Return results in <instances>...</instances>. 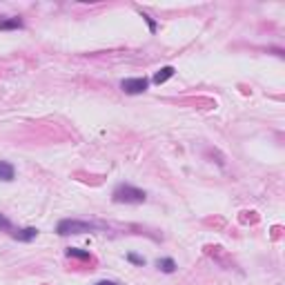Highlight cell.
Here are the masks:
<instances>
[{
	"label": "cell",
	"instance_id": "obj_11",
	"mask_svg": "<svg viewBox=\"0 0 285 285\" xmlns=\"http://www.w3.org/2000/svg\"><path fill=\"white\" fill-rule=\"evenodd\" d=\"M127 261H130V263H134V265H140V267H143V265H145V256H138V254H134V252H130V254H127Z\"/></svg>",
	"mask_w": 285,
	"mask_h": 285
},
{
	"label": "cell",
	"instance_id": "obj_2",
	"mask_svg": "<svg viewBox=\"0 0 285 285\" xmlns=\"http://www.w3.org/2000/svg\"><path fill=\"white\" fill-rule=\"evenodd\" d=\"M103 225L98 223H89V221H78V218H63L56 227V232L60 236H69V234H87V232H96Z\"/></svg>",
	"mask_w": 285,
	"mask_h": 285
},
{
	"label": "cell",
	"instance_id": "obj_1",
	"mask_svg": "<svg viewBox=\"0 0 285 285\" xmlns=\"http://www.w3.org/2000/svg\"><path fill=\"white\" fill-rule=\"evenodd\" d=\"M111 201L114 203H125V205H140L147 201V192L134 187L130 183H121V185H116V189L111 194Z\"/></svg>",
	"mask_w": 285,
	"mask_h": 285
},
{
	"label": "cell",
	"instance_id": "obj_13",
	"mask_svg": "<svg viewBox=\"0 0 285 285\" xmlns=\"http://www.w3.org/2000/svg\"><path fill=\"white\" fill-rule=\"evenodd\" d=\"M96 285H121V283H116V281H98Z\"/></svg>",
	"mask_w": 285,
	"mask_h": 285
},
{
	"label": "cell",
	"instance_id": "obj_4",
	"mask_svg": "<svg viewBox=\"0 0 285 285\" xmlns=\"http://www.w3.org/2000/svg\"><path fill=\"white\" fill-rule=\"evenodd\" d=\"M36 236H38V230L36 227H23V230H14L11 232V238H16L20 243H31Z\"/></svg>",
	"mask_w": 285,
	"mask_h": 285
},
{
	"label": "cell",
	"instance_id": "obj_7",
	"mask_svg": "<svg viewBox=\"0 0 285 285\" xmlns=\"http://www.w3.org/2000/svg\"><path fill=\"white\" fill-rule=\"evenodd\" d=\"M25 23L20 18H0V29L9 31V29H23Z\"/></svg>",
	"mask_w": 285,
	"mask_h": 285
},
{
	"label": "cell",
	"instance_id": "obj_6",
	"mask_svg": "<svg viewBox=\"0 0 285 285\" xmlns=\"http://www.w3.org/2000/svg\"><path fill=\"white\" fill-rule=\"evenodd\" d=\"M16 179V167L7 160H0V181H5V183H11Z\"/></svg>",
	"mask_w": 285,
	"mask_h": 285
},
{
	"label": "cell",
	"instance_id": "obj_12",
	"mask_svg": "<svg viewBox=\"0 0 285 285\" xmlns=\"http://www.w3.org/2000/svg\"><path fill=\"white\" fill-rule=\"evenodd\" d=\"M140 16L145 18V23H147V27H150V31H152V34H156V29H158V25H156V20L152 18L150 14H145V11H140Z\"/></svg>",
	"mask_w": 285,
	"mask_h": 285
},
{
	"label": "cell",
	"instance_id": "obj_10",
	"mask_svg": "<svg viewBox=\"0 0 285 285\" xmlns=\"http://www.w3.org/2000/svg\"><path fill=\"white\" fill-rule=\"evenodd\" d=\"M16 227H14V223L9 221V218L5 216V214H0V232H7V234H11L14 232Z\"/></svg>",
	"mask_w": 285,
	"mask_h": 285
},
{
	"label": "cell",
	"instance_id": "obj_9",
	"mask_svg": "<svg viewBox=\"0 0 285 285\" xmlns=\"http://www.w3.org/2000/svg\"><path fill=\"white\" fill-rule=\"evenodd\" d=\"M65 254H67L69 259H80V261H87V259H89V252L87 250H80V247H67V250H65Z\"/></svg>",
	"mask_w": 285,
	"mask_h": 285
},
{
	"label": "cell",
	"instance_id": "obj_3",
	"mask_svg": "<svg viewBox=\"0 0 285 285\" xmlns=\"http://www.w3.org/2000/svg\"><path fill=\"white\" fill-rule=\"evenodd\" d=\"M147 87H150V78H125V80L121 82V89L125 94H130V96H138V94L147 92Z\"/></svg>",
	"mask_w": 285,
	"mask_h": 285
},
{
	"label": "cell",
	"instance_id": "obj_5",
	"mask_svg": "<svg viewBox=\"0 0 285 285\" xmlns=\"http://www.w3.org/2000/svg\"><path fill=\"white\" fill-rule=\"evenodd\" d=\"M176 74V69L172 67V65H167V67H160L158 72L154 74V78H152V82H154V85H163V82H167L169 78L174 76Z\"/></svg>",
	"mask_w": 285,
	"mask_h": 285
},
{
	"label": "cell",
	"instance_id": "obj_8",
	"mask_svg": "<svg viewBox=\"0 0 285 285\" xmlns=\"http://www.w3.org/2000/svg\"><path fill=\"white\" fill-rule=\"evenodd\" d=\"M156 267H158L160 272H165V274H172V272H176V261L174 259H158V261H156Z\"/></svg>",
	"mask_w": 285,
	"mask_h": 285
}]
</instances>
